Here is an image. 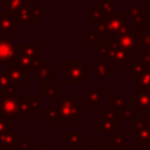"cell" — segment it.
I'll return each mask as SVG.
<instances>
[{"mask_svg":"<svg viewBox=\"0 0 150 150\" xmlns=\"http://www.w3.org/2000/svg\"><path fill=\"white\" fill-rule=\"evenodd\" d=\"M78 103H79V99L76 96H67V98H63L61 101L54 104L61 125L70 127L73 121H75L80 115L84 113V109L79 108Z\"/></svg>","mask_w":150,"mask_h":150,"instance_id":"cell-1","label":"cell"},{"mask_svg":"<svg viewBox=\"0 0 150 150\" xmlns=\"http://www.w3.org/2000/svg\"><path fill=\"white\" fill-rule=\"evenodd\" d=\"M127 15L125 13H108L100 24L96 26V33L100 37H109L116 34L125 23Z\"/></svg>","mask_w":150,"mask_h":150,"instance_id":"cell-2","label":"cell"},{"mask_svg":"<svg viewBox=\"0 0 150 150\" xmlns=\"http://www.w3.org/2000/svg\"><path fill=\"white\" fill-rule=\"evenodd\" d=\"M91 74L92 69L86 67L83 61H67V84H83Z\"/></svg>","mask_w":150,"mask_h":150,"instance_id":"cell-3","label":"cell"},{"mask_svg":"<svg viewBox=\"0 0 150 150\" xmlns=\"http://www.w3.org/2000/svg\"><path fill=\"white\" fill-rule=\"evenodd\" d=\"M18 45L9 37H0V65L3 67L16 62Z\"/></svg>","mask_w":150,"mask_h":150,"instance_id":"cell-4","label":"cell"},{"mask_svg":"<svg viewBox=\"0 0 150 150\" xmlns=\"http://www.w3.org/2000/svg\"><path fill=\"white\" fill-rule=\"evenodd\" d=\"M140 34L141 30H132L130 33L122 34V36H113V37L122 50H125L127 53L136 57L140 53Z\"/></svg>","mask_w":150,"mask_h":150,"instance_id":"cell-5","label":"cell"},{"mask_svg":"<svg viewBox=\"0 0 150 150\" xmlns=\"http://www.w3.org/2000/svg\"><path fill=\"white\" fill-rule=\"evenodd\" d=\"M0 116L9 120H16L20 116L18 96H1L0 99Z\"/></svg>","mask_w":150,"mask_h":150,"instance_id":"cell-6","label":"cell"},{"mask_svg":"<svg viewBox=\"0 0 150 150\" xmlns=\"http://www.w3.org/2000/svg\"><path fill=\"white\" fill-rule=\"evenodd\" d=\"M16 62L18 63L21 69L25 71V74L28 76H30L33 73H36L38 66L44 62V59H38V58L29 57L28 54H25L24 52L17 49V57H16Z\"/></svg>","mask_w":150,"mask_h":150,"instance_id":"cell-7","label":"cell"},{"mask_svg":"<svg viewBox=\"0 0 150 150\" xmlns=\"http://www.w3.org/2000/svg\"><path fill=\"white\" fill-rule=\"evenodd\" d=\"M120 128H121V120L120 119H103L96 121V130L105 140H108L109 136L113 134V133L120 132Z\"/></svg>","mask_w":150,"mask_h":150,"instance_id":"cell-8","label":"cell"},{"mask_svg":"<svg viewBox=\"0 0 150 150\" xmlns=\"http://www.w3.org/2000/svg\"><path fill=\"white\" fill-rule=\"evenodd\" d=\"M150 108V87L149 88H137L132 91V109Z\"/></svg>","mask_w":150,"mask_h":150,"instance_id":"cell-9","label":"cell"},{"mask_svg":"<svg viewBox=\"0 0 150 150\" xmlns=\"http://www.w3.org/2000/svg\"><path fill=\"white\" fill-rule=\"evenodd\" d=\"M18 28V18L16 13L11 12H0V29L5 37H11L12 32L17 30Z\"/></svg>","mask_w":150,"mask_h":150,"instance_id":"cell-10","label":"cell"},{"mask_svg":"<svg viewBox=\"0 0 150 150\" xmlns=\"http://www.w3.org/2000/svg\"><path fill=\"white\" fill-rule=\"evenodd\" d=\"M42 99L41 98H29V96H23L18 98V111L20 113H36L37 109L41 107Z\"/></svg>","mask_w":150,"mask_h":150,"instance_id":"cell-11","label":"cell"},{"mask_svg":"<svg viewBox=\"0 0 150 150\" xmlns=\"http://www.w3.org/2000/svg\"><path fill=\"white\" fill-rule=\"evenodd\" d=\"M91 69H92V73L95 74L96 78H99V79H105V78L109 76V74L113 73L115 69H116V66H115V63L112 62L111 59H108V58H103L100 62H98Z\"/></svg>","mask_w":150,"mask_h":150,"instance_id":"cell-12","label":"cell"},{"mask_svg":"<svg viewBox=\"0 0 150 150\" xmlns=\"http://www.w3.org/2000/svg\"><path fill=\"white\" fill-rule=\"evenodd\" d=\"M36 74H37V84L44 86V84H46L50 79L54 78V67L49 66L47 61L44 59V62H42L41 65L38 66V69H37Z\"/></svg>","mask_w":150,"mask_h":150,"instance_id":"cell-13","label":"cell"},{"mask_svg":"<svg viewBox=\"0 0 150 150\" xmlns=\"http://www.w3.org/2000/svg\"><path fill=\"white\" fill-rule=\"evenodd\" d=\"M7 74L9 75L11 80H12V83H15V84L17 86H21L25 83L26 78H28V75L25 74V71L23 70V69L18 66L17 62L12 63V65L7 66Z\"/></svg>","mask_w":150,"mask_h":150,"instance_id":"cell-14","label":"cell"},{"mask_svg":"<svg viewBox=\"0 0 150 150\" xmlns=\"http://www.w3.org/2000/svg\"><path fill=\"white\" fill-rule=\"evenodd\" d=\"M83 98H84V101L90 104V107L92 109H98L103 107V93L100 91H84Z\"/></svg>","mask_w":150,"mask_h":150,"instance_id":"cell-15","label":"cell"},{"mask_svg":"<svg viewBox=\"0 0 150 150\" xmlns=\"http://www.w3.org/2000/svg\"><path fill=\"white\" fill-rule=\"evenodd\" d=\"M18 134L15 132H7L0 138V148L1 150H17Z\"/></svg>","mask_w":150,"mask_h":150,"instance_id":"cell-16","label":"cell"},{"mask_svg":"<svg viewBox=\"0 0 150 150\" xmlns=\"http://www.w3.org/2000/svg\"><path fill=\"white\" fill-rule=\"evenodd\" d=\"M17 18H18V23H23V24H36V20L37 18L34 17L33 15V8L30 7V3L29 1H25V4H24V7L21 8L20 11H18L17 13Z\"/></svg>","mask_w":150,"mask_h":150,"instance_id":"cell-17","label":"cell"},{"mask_svg":"<svg viewBox=\"0 0 150 150\" xmlns=\"http://www.w3.org/2000/svg\"><path fill=\"white\" fill-rule=\"evenodd\" d=\"M144 11L145 8L144 7H128L127 11H125V15H127V18H130L133 24H144Z\"/></svg>","mask_w":150,"mask_h":150,"instance_id":"cell-18","label":"cell"},{"mask_svg":"<svg viewBox=\"0 0 150 150\" xmlns=\"http://www.w3.org/2000/svg\"><path fill=\"white\" fill-rule=\"evenodd\" d=\"M18 50L24 52L29 57L42 59V50L40 47H37L36 44H18Z\"/></svg>","mask_w":150,"mask_h":150,"instance_id":"cell-19","label":"cell"},{"mask_svg":"<svg viewBox=\"0 0 150 150\" xmlns=\"http://www.w3.org/2000/svg\"><path fill=\"white\" fill-rule=\"evenodd\" d=\"M146 67H149V66H146L145 63H142L140 59H137V58H133L132 59V84L133 86H136L137 79L140 78V75L145 71Z\"/></svg>","mask_w":150,"mask_h":150,"instance_id":"cell-20","label":"cell"},{"mask_svg":"<svg viewBox=\"0 0 150 150\" xmlns=\"http://www.w3.org/2000/svg\"><path fill=\"white\" fill-rule=\"evenodd\" d=\"M125 140H127V133L124 132H116L108 138V145L115 149H120L121 146L125 145Z\"/></svg>","mask_w":150,"mask_h":150,"instance_id":"cell-21","label":"cell"},{"mask_svg":"<svg viewBox=\"0 0 150 150\" xmlns=\"http://www.w3.org/2000/svg\"><path fill=\"white\" fill-rule=\"evenodd\" d=\"M66 138H67V142L73 146L74 150H76L79 148V145H82L84 142V133L82 132H70L66 134Z\"/></svg>","mask_w":150,"mask_h":150,"instance_id":"cell-22","label":"cell"},{"mask_svg":"<svg viewBox=\"0 0 150 150\" xmlns=\"http://www.w3.org/2000/svg\"><path fill=\"white\" fill-rule=\"evenodd\" d=\"M132 137L134 138L140 145H142L144 142H146L150 138V129L148 127H142V128H140V129H133Z\"/></svg>","mask_w":150,"mask_h":150,"instance_id":"cell-23","label":"cell"},{"mask_svg":"<svg viewBox=\"0 0 150 150\" xmlns=\"http://www.w3.org/2000/svg\"><path fill=\"white\" fill-rule=\"evenodd\" d=\"M108 107L116 111H121L122 108L127 107V98L125 96H109Z\"/></svg>","mask_w":150,"mask_h":150,"instance_id":"cell-24","label":"cell"},{"mask_svg":"<svg viewBox=\"0 0 150 150\" xmlns=\"http://www.w3.org/2000/svg\"><path fill=\"white\" fill-rule=\"evenodd\" d=\"M42 95H44V98L49 99L50 103H52V101H54V99L57 98V96H59V84L49 86L47 83H46V84H44V91H42Z\"/></svg>","mask_w":150,"mask_h":150,"instance_id":"cell-25","label":"cell"},{"mask_svg":"<svg viewBox=\"0 0 150 150\" xmlns=\"http://www.w3.org/2000/svg\"><path fill=\"white\" fill-rule=\"evenodd\" d=\"M105 16L107 13H104L99 7H92L90 9V20H91V24H93V25L100 24L105 18Z\"/></svg>","mask_w":150,"mask_h":150,"instance_id":"cell-26","label":"cell"},{"mask_svg":"<svg viewBox=\"0 0 150 150\" xmlns=\"http://www.w3.org/2000/svg\"><path fill=\"white\" fill-rule=\"evenodd\" d=\"M137 88H149L150 87V67H146L145 71L140 75V78L136 82Z\"/></svg>","mask_w":150,"mask_h":150,"instance_id":"cell-27","label":"cell"},{"mask_svg":"<svg viewBox=\"0 0 150 150\" xmlns=\"http://www.w3.org/2000/svg\"><path fill=\"white\" fill-rule=\"evenodd\" d=\"M24 4H25V0H7V5L5 7L8 8V12L17 13L24 7Z\"/></svg>","mask_w":150,"mask_h":150,"instance_id":"cell-28","label":"cell"},{"mask_svg":"<svg viewBox=\"0 0 150 150\" xmlns=\"http://www.w3.org/2000/svg\"><path fill=\"white\" fill-rule=\"evenodd\" d=\"M138 112V117H140L141 120L144 121V124H145V127H148L150 129V108L148 109H140Z\"/></svg>","mask_w":150,"mask_h":150,"instance_id":"cell-29","label":"cell"},{"mask_svg":"<svg viewBox=\"0 0 150 150\" xmlns=\"http://www.w3.org/2000/svg\"><path fill=\"white\" fill-rule=\"evenodd\" d=\"M140 47L145 49V47H150V32H142L140 34Z\"/></svg>","mask_w":150,"mask_h":150,"instance_id":"cell-30","label":"cell"},{"mask_svg":"<svg viewBox=\"0 0 150 150\" xmlns=\"http://www.w3.org/2000/svg\"><path fill=\"white\" fill-rule=\"evenodd\" d=\"M101 113H103L104 119H111V120H115V119H120L119 117V113L116 112V109H112V108H101Z\"/></svg>","mask_w":150,"mask_h":150,"instance_id":"cell-31","label":"cell"},{"mask_svg":"<svg viewBox=\"0 0 150 150\" xmlns=\"http://www.w3.org/2000/svg\"><path fill=\"white\" fill-rule=\"evenodd\" d=\"M96 7H99L104 13H107V15L113 12V4H112V1H98Z\"/></svg>","mask_w":150,"mask_h":150,"instance_id":"cell-32","label":"cell"},{"mask_svg":"<svg viewBox=\"0 0 150 150\" xmlns=\"http://www.w3.org/2000/svg\"><path fill=\"white\" fill-rule=\"evenodd\" d=\"M119 117H120V120L121 121H125V120H130L133 117V109L132 108H122L121 111H120V113H119Z\"/></svg>","mask_w":150,"mask_h":150,"instance_id":"cell-33","label":"cell"},{"mask_svg":"<svg viewBox=\"0 0 150 150\" xmlns=\"http://www.w3.org/2000/svg\"><path fill=\"white\" fill-rule=\"evenodd\" d=\"M42 117H44V120H55V119H58V115H57L55 108H53V109L46 108L42 112Z\"/></svg>","mask_w":150,"mask_h":150,"instance_id":"cell-34","label":"cell"},{"mask_svg":"<svg viewBox=\"0 0 150 150\" xmlns=\"http://www.w3.org/2000/svg\"><path fill=\"white\" fill-rule=\"evenodd\" d=\"M101 37L99 36L98 33H93V32H88V30H86L84 32V42H96L98 44V41L100 40Z\"/></svg>","mask_w":150,"mask_h":150,"instance_id":"cell-35","label":"cell"},{"mask_svg":"<svg viewBox=\"0 0 150 150\" xmlns=\"http://www.w3.org/2000/svg\"><path fill=\"white\" fill-rule=\"evenodd\" d=\"M11 83H12V80H11L9 75L7 74V71L5 73H0V91L3 88H5L7 86H9Z\"/></svg>","mask_w":150,"mask_h":150,"instance_id":"cell-36","label":"cell"},{"mask_svg":"<svg viewBox=\"0 0 150 150\" xmlns=\"http://www.w3.org/2000/svg\"><path fill=\"white\" fill-rule=\"evenodd\" d=\"M30 144H32V141L29 140V138H18V141H17V149L29 150V148H30Z\"/></svg>","mask_w":150,"mask_h":150,"instance_id":"cell-37","label":"cell"},{"mask_svg":"<svg viewBox=\"0 0 150 150\" xmlns=\"http://www.w3.org/2000/svg\"><path fill=\"white\" fill-rule=\"evenodd\" d=\"M133 29H132V24H122V26L120 28V30L117 32L116 34H113V36H122V34H127V33H130Z\"/></svg>","mask_w":150,"mask_h":150,"instance_id":"cell-38","label":"cell"},{"mask_svg":"<svg viewBox=\"0 0 150 150\" xmlns=\"http://www.w3.org/2000/svg\"><path fill=\"white\" fill-rule=\"evenodd\" d=\"M142 127H145V124H144V121L140 119V117L132 122V128H133V129H140V128H142Z\"/></svg>","mask_w":150,"mask_h":150,"instance_id":"cell-39","label":"cell"},{"mask_svg":"<svg viewBox=\"0 0 150 150\" xmlns=\"http://www.w3.org/2000/svg\"><path fill=\"white\" fill-rule=\"evenodd\" d=\"M105 145H86L84 150H104Z\"/></svg>","mask_w":150,"mask_h":150,"instance_id":"cell-40","label":"cell"},{"mask_svg":"<svg viewBox=\"0 0 150 150\" xmlns=\"http://www.w3.org/2000/svg\"><path fill=\"white\" fill-rule=\"evenodd\" d=\"M33 15L36 18H40L42 16V8H33Z\"/></svg>","mask_w":150,"mask_h":150,"instance_id":"cell-41","label":"cell"},{"mask_svg":"<svg viewBox=\"0 0 150 150\" xmlns=\"http://www.w3.org/2000/svg\"><path fill=\"white\" fill-rule=\"evenodd\" d=\"M142 146H144V150H150V138L146 141V142L142 144Z\"/></svg>","mask_w":150,"mask_h":150,"instance_id":"cell-42","label":"cell"},{"mask_svg":"<svg viewBox=\"0 0 150 150\" xmlns=\"http://www.w3.org/2000/svg\"><path fill=\"white\" fill-rule=\"evenodd\" d=\"M119 150H133V149H132V145H129V144H125V145L121 146Z\"/></svg>","mask_w":150,"mask_h":150,"instance_id":"cell-43","label":"cell"},{"mask_svg":"<svg viewBox=\"0 0 150 150\" xmlns=\"http://www.w3.org/2000/svg\"><path fill=\"white\" fill-rule=\"evenodd\" d=\"M144 54H145L146 57H148V59L150 61V47H145V49H144Z\"/></svg>","mask_w":150,"mask_h":150,"instance_id":"cell-44","label":"cell"},{"mask_svg":"<svg viewBox=\"0 0 150 150\" xmlns=\"http://www.w3.org/2000/svg\"><path fill=\"white\" fill-rule=\"evenodd\" d=\"M36 150H47V145H44V146H38Z\"/></svg>","mask_w":150,"mask_h":150,"instance_id":"cell-45","label":"cell"},{"mask_svg":"<svg viewBox=\"0 0 150 150\" xmlns=\"http://www.w3.org/2000/svg\"><path fill=\"white\" fill-rule=\"evenodd\" d=\"M7 5V0H0V7H4Z\"/></svg>","mask_w":150,"mask_h":150,"instance_id":"cell-46","label":"cell"},{"mask_svg":"<svg viewBox=\"0 0 150 150\" xmlns=\"http://www.w3.org/2000/svg\"><path fill=\"white\" fill-rule=\"evenodd\" d=\"M149 67H150V66H149Z\"/></svg>","mask_w":150,"mask_h":150,"instance_id":"cell-47","label":"cell"}]
</instances>
